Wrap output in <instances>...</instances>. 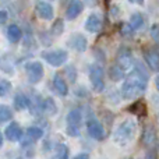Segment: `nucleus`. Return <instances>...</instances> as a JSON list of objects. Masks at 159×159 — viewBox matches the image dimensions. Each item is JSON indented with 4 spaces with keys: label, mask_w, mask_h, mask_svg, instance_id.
<instances>
[{
    "label": "nucleus",
    "mask_w": 159,
    "mask_h": 159,
    "mask_svg": "<svg viewBox=\"0 0 159 159\" xmlns=\"http://www.w3.org/2000/svg\"><path fill=\"white\" fill-rule=\"evenodd\" d=\"M135 69L130 73V75L121 85V95L124 99H135L141 96L147 89V82H148V74L145 69L140 66V63L134 64Z\"/></svg>",
    "instance_id": "nucleus-1"
},
{
    "label": "nucleus",
    "mask_w": 159,
    "mask_h": 159,
    "mask_svg": "<svg viewBox=\"0 0 159 159\" xmlns=\"http://www.w3.org/2000/svg\"><path fill=\"white\" fill-rule=\"evenodd\" d=\"M137 133V123L134 120H124L120 126L117 127V130L113 134V138H115L116 143H121L126 144L129 143L130 140H133Z\"/></svg>",
    "instance_id": "nucleus-2"
},
{
    "label": "nucleus",
    "mask_w": 159,
    "mask_h": 159,
    "mask_svg": "<svg viewBox=\"0 0 159 159\" xmlns=\"http://www.w3.org/2000/svg\"><path fill=\"white\" fill-rule=\"evenodd\" d=\"M89 81L95 92H102L105 89V71L102 66L95 63L89 67Z\"/></svg>",
    "instance_id": "nucleus-3"
},
{
    "label": "nucleus",
    "mask_w": 159,
    "mask_h": 159,
    "mask_svg": "<svg viewBox=\"0 0 159 159\" xmlns=\"http://www.w3.org/2000/svg\"><path fill=\"white\" fill-rule=\"evenodd\" d=\"M82 123V115L80 109H73L67 115V130L66 133L70 137H78L80 135V126Z\"/></svg>",
    "instance_id": "nucleus-4"
},
{
    "label": "nucleus",
    "mask_w": 159,
    "mask_h": 159,
    "mask_svg": "<svg viewBox=\"0 0 159 159\" xmlns=\"http://www.w3.org/2000/svg\"><path fill=\"white\" fill-rule=\"evenodd\" d=\"M42 57H43L45 61H46V63H49L50 66L60 67V66H63V64L67 61V59H69V53H67L66 50H61V49L49 50V52H43V53H42Z\"/></svg>",
    "instance_id": "nucleus-5"
},
{
    "label": "nucleus",
    "mask_w": 159,
    "mask_h": 159,
    "mask_svg": "<svg viewBox=\"0 0 159 159\" xmlns=\"http://www.w3.org/2000/svg\"><path fill=\"white\" fill-rule=\"evenodd\" d=\"M25 71H27L28 80L31 84H38L43 78V66L39 61H30L25 64Z\"/></svg>",
    "instance_id": "nucleus-6"
},
{
    "label": "nucleus",
    "mask_w": 159,
    "mask_h": 159,
    "mask_svg": "<svg viewBox=\"0 0 159 159\" xmlns=\"http://www.w3.org/2000/svg\"><path fill=\"white\" fill-rule=\"evenodd\" d=\"M87 130H88V134H89L93 140L102 141L105 138V129L98 119H89V120L87 121Z\"/></svg>",
    "instance_id": "nucleus-7"
},
{
    "label": "nucleus",
    "mask_w": 159,
    "mask_h": 159,
    "mask_svg": "<svg viewBox=\"0 0 159 159\" xmlns=\"http://www.w3.org/2000/svg\"><path fill=\"white\" fill-rule=\"evenodd\" d=\"M117 64L124 70V71L130 70L135 64L131 52H130L127 48H121V49L119 50V53H117Z\"/></svg>",
    "instance_id": "nucleus-8"
},
{
    "label": "nucleus",
    "mask_w": 159,
    "mask_h": 159,
    "mask_svg": "<svg viewBox=\"0 0 159 159\" xmlns=\"http://www.w3.org/2000/svg\"><path fill=\"white\" fill-rule=\"evenodd\" d=\"M35 11L39 18L45 20V21H50L53 18V13H55L52 4L48 2H43V0H38L35 3Z\"/></svg>",
    "instance_id": "nucleus-9"
},
{
    "label": "nucleus",
    "mask_w": 159,
    "mask_h": 159,
    "mask_svg": "<svg viewBox=\"0 0 159 159\" xmlns=\"http://www.w3.org/2000/svg\"><path fill=\"white\" fill-rule=\"evenodd\" d=\"M67 43H69V46L71 48V49L77 50V52H85V49H87V46H88L87 38H85L84 35H81V34H73L69 38Z\"/></svg>",
    "instance_id": "nucleus-10"
},
{
    "label": "nucleus",
    "mask_w": 159,
    "mask_h": 159,
    "mask_svg": "<svg viewBox=\"0 0 159 159\" xmlns=\"http://www.w3.org/2000/svg\"><path fill=\"white\" fill-rule=\"evenodd\" d=\"M155 144H157V131H155L154 126L147 124L143 130V145L154 148Z\"/></svg>",
    "instance_id": "nucleus-11"
},
{
    "label": "nucleus",
    "mask_w": 159,
    "mask_h": 159,
    "mask_svg": "<svg viewBox=\"0 0 159 159\" xmlns=\"http://www.w3.org/2000/svg\"><path fill=\"white\" fill-rule=\"evenodd\" d=\"M101 28H102V17L96 13L89 14L87 21H85V30L91 34H96L99 32Z\"/></svg>",
    "instance_id": "nucleus-12"
},
{
    "label": "nucleus",
    "mask_w": 159,
    "mask_h": 159,
    "mask_svg": "<svg viewBox=\"0 0 159 159\" xmlns=\"http://www.w3.org/2000/svg\"><path fill=\"white\" fill-rule=\"evenodd\" d=\"M144 59L152 71H159V49H147Z\"/></svg>",
    "instance_id": "nucleus-13"
},
{
    "label": "nucleus",
    "mask_w": 159,
    "mask_h": 159,
    "mask_svg": "<svg viewBox=\"0 0 159 159\" xmlns=\"http://www.w3.org/2000/svg\"><path fill=\"white\" fill-rule=\"evenodd\" d=\"M84 10V3L81 0H71L67 6V10H66V18L67 20H74L77 18L80 14L82 13Z\"/></svg>",
    "instance_id": "nucleus-14"
},
{
    "label": "nucleus",
    "mask_w": 159,
    "mask_h": 159,
    "mask_svg": "<svg viewBox=\"0 0 159 159\" xmlns=\"http://www.w3.org/2000/svg\"><path fill=\"white\" fill-rule=\"evenodd\" d=\"M4 134H6V138H7L8 141L16 143V141H18L22 135L21 126H20L18 123H16V121H11V123L7 126V129H6Z\"/></svg>",
    "instance_id": "nucleus-15"
},
{
    "label": "nucleus",
    "mask_w": 159,
    "mask_h": 159,
    "mask_svg": "<svg viewBox=\"0 0 159 159\" xmlns=\"http://www.w3.org/2000/svg\"><path fill=\"white\" fill-rule=\"evenodd\" d=\"M53 87H55L56 92L61 96H66L67 93H69V85H67L66 80L61 77L59 73L55 75V78H53Z\"/></svg>",
    "instance_id": "nucleus-16"
},
{
    "label": "nucleus",
    "mask_w": 159,
    "mask_h": 159,
    "mask_svg": "<svg viewBox=\"0 0 159 159\" xmlns=\"http://www.w3.org/2000/svg\"><path fill=\"white\" fill-rule=\"evenodd\" d=\"M127 110H129L130 113H133V115L138 116V117H145L147 116V105H145L144 101L134 102L131 106L127 107Z\"/></svg>",
    "instance_id": "nucleus-17"
},
{
    "label": "nucleus",
    "mask_w": 159,
    "mask_h": 159,
    "mask_svg": "<svg viewBox=\"0 0 159 159\" xmlns=\"http://www.w3.org/2000/svg\"><path fill=\"white\" fill-rule=\"evenodd\" d=\"M21 30H20V27L18 25H16V24H11V25H8V28H7V38H8V41L11 42V43H17V42L21 39Z\"/></svg>",
    "instance_id": "nucleus-18"
},
{
    "label": "nucleus",
    "mask_w": 159,
    "mask_h": 159,
    "mask_svg": "<svg viewBox=\"0 0 159 159\" xmlns=\"http://www.w3.org/2000/svg\"><path fill=\"white\" fill-rule=\"evenodd\" d=\"M124 75H126V71H124V70L121 69L119 64L112 66L109 69V78L113 80V81H120V80L124 78Z\"/></svg>",
    "instance_id": "nucleus-19"
},
{
    "label": "nucleus",
    "mask_w": 159,
    "mask_h": 159,
    "mask_svg": "<svg viewBox=\"0 0 159 159\" xmlns=\"http://www.w3.org/2000/svg\"><path fill=\"white\" fill-rule=\"evenodd\" d=\"M129 24L131 25V28H133L134 31L141 30V28L144 27V17H143V14H140V13L133 14L131 18H130V22H129Z\"/></svg>",
    "instance_id": "nucleus-20"
},
{
    "label": "nucleus",
    "mask_w": 159,
    "mask_h": 159,
    "mask_svg": "<svg viewBox=\"0 0 159 159\" xmlns=\"http://www.w3.org/2000/svg\"><path fill=\"white\" fill-rule=\"evenodd\" d=\"M28 103H30L28 98L22 93H17L16 98H14V106H16L17 110H24L28 106Z\"/></svg>",
    "instance_id": "nucleus-21"
},
{
    "label": "nucleus",
    "mask_w": 159,
    "mask_h": 159,
    "mask_svg": "<svg viewBox=\"0 0 159 159\" xmlns=\"http://www.w3.org/2000/svg\"><path fill=\"white\" fill-rule=\"evenodd\" d=\"M42 110H45L48 115H56V112H57L56 102L52 98H46L43 101V105H42Z\"/></svg>",
    "instance_id": "nucleus-22"
},
{
    "label": "nucleus",
    "mask_w": 159,
    "mask_h": 159,
    "mask_svg": "<svg viewBox=\"0 0 159 159\" xmlns=\"http://www.w3.org/2000/svg\"><path fill=\"white\" fill-rule=\"evenodd\" d=\"M13 119V112L8 106L6 105H0V124L6 123V121L11 120Z\"/></svg>",
    "instance_id": "nucleus-23"
},
{
    "label": "nucleus",
    "mask_w": 159,
    "mask_h": 159,
    "mask_svg": "<svg viewBox=\"0 0 159 159\" xmlns=\"http://www.w3.org/2000/svg\"><path fill=\"white\" fill-rule=\"evenodd\" d=\"M27 134H28V137H31L32 140H39V138L43 135V130H42L41 127L32 126V127H28Z\"/></svg>",
    "instance_id": "nucleus-24"
},
{
    "label": "nucleus",
    "mask_w": 159,
    "mask_h": 159,
    "mask_svg": "<svg viewBox=\"0 0 159 159\" xmlns=\"http://www.w3.org/2000/svg\"><path fill=\"white\" fill-rule=\"evenodd\" d=\"M56 154L59 159H69V148L66 144H57L56 145Z\"/></svg>",
    "instance_id": "nucleus-25"
},
{
    "label": "nucleus",
    "mask_w": 159,
    "mask_h": 159,
    "mask_svg": "<svg viewBox=\"0 0 159 159\" xmlns=\"http://www.w3.org/2000/svg\"><path fill=\"white\" fill-rule=\"evenodd\" d=\"M64 31V24H63V20H56L55 24L52 25V30H50V32L53 34L55 36H59L61 35Z\"/></svg>",
    "instance_id": "nucleus-26"
},
{
    "label": "nucleus",
    "mask_w": 159,
    "mask_h": 159,
    "mask_svg": "<svg viewBox=\"0 0 159 159\" xmlns=\"http://www.w3.org/2000/svg\"><path fill=\"white\" fill-rule=\"evenodd\" d=\"M11 91V82L7 80H2L0 81V98H4L10 93Z\"/></svg>",
    "instance_id": "nucleus-27"
},
{
    "label": "nucleus",
    "mask_w": 159,
    "mask_h": 159,
    "mask_svg": "<svg viewBox=\"0 0 159 159\" xmlns=\"http://www.w3.org/2000/svg\"><path fill=\"white\" fill-rule=\"evenodd\" d=\"M151 36H152V39H154V41H157L158 43H159V24L152 25V28H151Z\"/></svg>",
    "instance_id": "nucleus-28"
},
{
    "label": "nucleus",
    "mask_w": 159,
    "mask_h": 159,
    "mask_svg": "<svg viewBox=\"0 0 159 159\" xmlns=\"http://www.w3.org/2000/svg\"><path fill=\"white\" fill-rule=\"evenodd\" d=\"M67 73H69L70 81H71V82H75V80H77V71H75L74 67H73V66L67 67Z\"/></svg>",
    "instance_id": "nucleus-29"
},
{
    "label": "nucleus",
    "mask_w": 159,
    "mask_h": 159,
    "mask_svg": "<svg viewBox=\"0 0 159 159\" xmlns=\"http://www.w3.org/2000/svg\"><path fill=\"white\" fill-rule=\"evenodd\" d=\"M7 18H8L7 11L0 10V24H4V22H7Z\"/></svg>",
    "instance_id": "nucleus-30"
},
{
    "label": "nucleus",
    "mask_w": 159,
    "mask_h": 159,
    "mask_svg": "<svg viewBox=\"0 0 159 159\" xmlns=\"http://www.w3.org/2000/svg\"><path fill=\"white\" fill-rule=\"evenodd\" d=\"M73 159H89V155L88 154H78V155H75Z\"/></svg>",
    "instance_id": "nucleus-31"
},
{
    "label": "nucleus",
    "mask_w": 159,
    "mask_h": 159,
    "mask_svg": "<svg viewBox=\"0 0 159 159\" xmlns=\"http://www.w3.org/2000/svg\"><path fill=\"white\" fill-rule=\"evenodd\" d=\"M147 159H157V154H155L154 149H152V151H149L148 154H147Z\"/></svg>",
    "instance_id": "nucleus-32"
},
{
    "label": "nucleus",
    "mask_w": 159,
    "mask_h": 159,
    "mask_svg": "<svg viewBox=\"0 0 159 159\" xmlns=\"http://www.w3.org/2000/svg\"><path fill=\"white\" fill-rule=\"evenodd\" d=\"M155 85H157V89H158V92H159V74L157 75V78H155Z\"/></svg>",
    "instance_id": "nucleus-33"
},
{
    "label": "nucleus",
    "mask_w": 159,
    "mask_h": 159,
    "mask_svg": "<svg viewBox=\"0 0 159 159\" xmlns=\"http://www.w3.org/2000/svg\"><path fill=\"white\" fill-rule=\"evenodd\" d=\"M131 3H135V4H143L144 0H130Z\"/></svg>",
    "instance_id": "nucleus-34"
},
{
    "label": "nucleus",
    "mask_w": 159,
    "mask_h": 159,
    "mask_svg": "<svg viewBox=\"0 0 159 159\" xmlns=\"http://www.w3.org/2000/svg\"><path fill=\"white\" fill-rule=\"evenodd\" d=\"M2 145H3V135H2V133H0V148H2Z\"/></svg>",
    "instance_id": "nucleus-35"
}]
</instances>
